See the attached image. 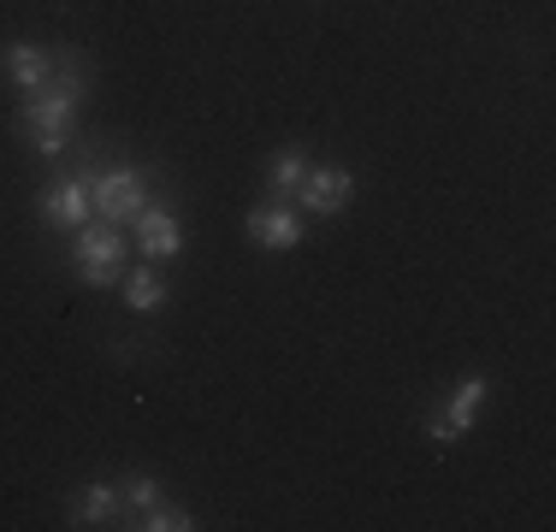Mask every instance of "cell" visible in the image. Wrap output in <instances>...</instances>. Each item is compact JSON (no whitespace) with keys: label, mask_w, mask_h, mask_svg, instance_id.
I'll use <instances>...</instances> for the list:
<instances>
[{"label":"cell","mask_w":556,"mask_h":532,"mask_svg":"<svg viewBox=\"0 0 556 532\" xmlns=\"http://www.w3.org/2000/svg\"><path fill=\"white\" fill-rule=\"evenodd\" d=\"M480 403H485V372H468L439 408H427V438L432 444H456V438H468L473 420H480Z\"/></svg>","instance_id":"5"},{"label":"cell","mask_w":556,"mask_h":532,"mask_svg":"<svg viewBox=\"0 0 556 532\" xmlns=\"http://www.w3.org/2000/svg\"><path fill=\"white\" fill-rule=\"evenodd\" d=\"M84 84H89L84 53H77L72 42H54L48 48V84L36 89V96H24L12 130H18L36 154L60 160L65 142H72V118H77V101H84Z\"/></svg>","instance_id":"1"},{"label":"cell","mask_w":556,"mask_h":532,"mask_svg":"<svg viewBox=\"0 0 556 532\" xmlns=\"http://www.w3.org/2000/svg\"><path fill=\"white\" fill-rule=\"evenodd\" d=\"M154 497H161L154 473H125V485H118V515H142Z\"/></svg>","instance_id":"14"},{"label":"cell","mask_w":556,"mask_h":532,"mask_svg":"<svg viewBox=\"0 0 556 532\" xmlns=\"http://www.w3.org/2000/svg\"><path fill=\"white\" fill-rule=\"evenodd\" d=\"M36 219L54 225V231H77V225L96 219V202H89V160H77V172H65V178H54L36 195Z\"/></svg>","instance_id":"4"},{"label":"cell","mask_w":556,"mask_h":532,"mask_svg":"<svg viewBox=\"0 0 556 532\" xmlns=\"http://www.w3.org/2000/svg\"><path fill=\"white\" fill-rule=\"evenodd\" d=\"M113 527H130V532H190L195 515L184 509V503H161V497H154L142 515H118Z\"/></svg>","instance_id":"12"},{"label":"cell","mask_w":556,"mask_h":532,"mask_svg":"<svg viewBox=\"0 0 556 532\" xmlns=\"http://www.w3.org/2000/svg\"><path fill=\"white\" fill-rule=\"evenodd\" d=\"M7 77L18 96H36L48 84V48L42 42H12L7 48Z\"/></svg>","instance_id":"10"},{"label":"cell","mask_w":556,"mask_h":532,"mask_svg":"<svg viewBox=\"0 0 556 532\" xmlns=\"http://www.w3.org/2000/svg\"><path fill=\"white\" fill-rule=\"evenodd\" d=\"M72 266H77V284L113 290L118 266H125V225H108V219L77 225L72 231Z\"/></svg>","instance_id":"3"},{"label":"cell","mask_w":556,"mask_h":532,"mask_svg":"<svg viewBox=\"0 0 556 532\" xmlns=\"http://www.w3.org/2000/svg\"><path fill=\"white\" fill-rule=\"evenodd\" d=\"M118 296H125V308L130 314H154V308H166V278L154 273V266H137L130 278H118Z\"/></svg>","instance_id":"11"},{"label":"cell","mask_w":556,"mask_h":532,"mask_svg":"<svg viewBox=\"0 0 556 532\" xmlns=\"http://www.w3.org/2000/svg\"><path fill=\"white\" fill-rule=\"evenodd\" d=\"M89 202H96V219L130 231V219L149 207V178H142L130 160H113V166H96V160H89Z\"/></svg>","instance_id":"2"},{"label":"cell","mask_w":556,"mask_h":532,"mask_svg":"<svg viewBox=\"0 0 556 532\" xmlns=\"http://www.w3.org/2000/svg\"><path fill=\"white\" fill-rule=\"evenodd\" d=\"M302 178H308V160H302L296 149L273 154V166H267V190H273V202H290Z\"/></svg>","instance_id":"13"},{"label":"cell","mask_w":556,"mask_h":532,"mask_svg":"<svg viewBox=\"0 0 556 532\" xmlns=\"http://www.w3.org/2000/svg\"><path fill=\"white\" fill-rule=\"evenodd\" d=\"M350 202H355V172L350 166H308V178L290 195L296 213H320V219H332V213H343Z\"/></svg>","instance_id":"6"},{"label":"cell","mask_w":556,"mask_h":532,"mask_svg":"<svg viewBox=\"0 0 556 532\" xmlns=\"http://www.w3.org/2000/svg\"><path fill=\"white\" fill-rule=\"evenodd\" d=\"M249 237H255L267 255H285V249L302 243V213L290 202H273V207H255L249 213Z\"/></svg>","instance_id":"8"},{"label":"cell","mask_w":556,"mask_h":532,"mask_svg":"<svg viewBox=\"0 0 556 532\" xmlns=\"http://www.w3.org/2000/svg\"><path fill=\"white\" fill-rule=\"evenodd\" d=\"M118 521V485H84L65 509V527H113Z\"/></svg>","instance_id":"9"},{"label":"cell","mask_w":556,"mask_h":532,"mask_svg":"<svg viewBox=\"0 0 556 532\" xmlns=\"http://www.w3.org/2000/svg\"><path fill=\"white\" fill-rule=\"evenodd\" d=\"M130 237H137V249H142V261H172L184 249V225H178V213H172L166 202H149L130 219Z\"/></svg>","instance_id":"7"}]
</instances>
